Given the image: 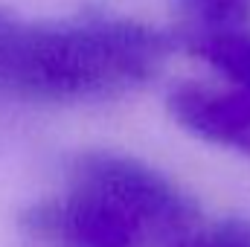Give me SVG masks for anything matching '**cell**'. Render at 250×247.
Masks as SVG:
<instances>
[{
    "label": "cell",
    "mask_w": 250,
    "mask_h": 247,
    "mask_svg": "<svg viewBox=\"0 0 250 247\" xmlns=\"http://www.w3.org/2000/svg\"><path fill=\"white\" fill-rule=\"evenodd\" d=\"M169 47L163 32L102 12L18 18L0 44V90L41 102L120 96L154 79Z\"/></svg>",
    "instance_id": "obj_1"
},
{
    "label": "cell",
    "mask_w": 250,
    "mask_h": 247,
    "mask_svg": "<svg viewBox=\"0 0 250 247\" xmlns=\"http://www.w3.org/2000/svg\"><path fill=\"white\" fill-rule=\"evenodd\" d=\"M146 227L137 209L76 178L64 201L29 209V230H53L67 247H137Z\"/></svg>",
    "instance_id": "obj_3"
},
{
    "label": "cell",
    "mask_w": 250,
    "mask_h": 247,
    "mask_svg": "<svg viewBox=\"0 0 250 247\" xmlns=\"http://www.w3.org/2000/svg\"><path fill=\"white\" fill-rule=\"evenodd\" d=\"M73 178L105 189L108 195L137 209L148 224L163 230H184L195 218V204L178 186L148 163L128 154L87 151L76 160Z\"/></svg>",
    "instance_id": "obj_2"
},
{
    "label": "cell",
    "mask_w": 250,
    "mask_h": 247,
    "mask_svg": "<svg viewBox=\"0 0 250 247\" xmlns=\"http://www.w3.org/2000/svg\"><path fill=\"white\" fill-rule=\"evenodd\" d=\"M178 41L184 44V50L215 67L239 87H250V26L242 29L189 26L178 35Z\"/></svg>",
    "instance_id": "obj_5"
},
{
    "label": "cell",
    "mask_w": 250,
    "mask_h": 247,
    "mask_svg": "<svg viewBox=\"0 0 250 247\" xmlns=\"http://www.w3.org/2000/svg\"><path fill=\"white\" fill-rule=\"evenodd\" d=\"M187 247H250V221L245 218H224L207 233L189 239Z\"/></svg>",
    "instance_id": "obj_7"
},
{
    "label": "cell",
    "mask_w": 250,
    "mask_h": 247,
    "mask_svg": "<svg viewBox=\"0 0 250 247\" xmlns=\"http://www.w3.org/2000/svg\"><path fill=\"white\" fill-rule=\"evenodd\" d=\"M192 18V26L242 29L250 26V0H178Z\"/></svg>",
    "instance_id": "obj_6"
},
{
    "label": "cell",
    "mask_w": 250,
    "mask_h": 247,
    "mask_svg": "<svg viewBox=\"0 0 250 247\" xmlns=\"http://www.w3.org/2000/svg\"><path fill=\"white\" fill-rule=\"evenodd\" d=\"M15 21H18V15H15V12H9V9H0V44H3V38L9 35V29L15 26Z\"/></svg>",
    "instance_id": "obj_8"
},
{
    "label": "cell",
    "mask_w": 250,
    "mask_h": 247,
    "mask_svg": "<svg viewBox=\"0 0 250 247\" xmlns=\"http://www.w3.org/2000/svg\"><path fill=\"white\" fill-rule=\"evenodd\" d=\"M166 105L189 134L250 157V87L236 84V90H215L189 82L169 93Z\"/></svg>",
    "instance_id": "obj_4"
}]
</instances>
